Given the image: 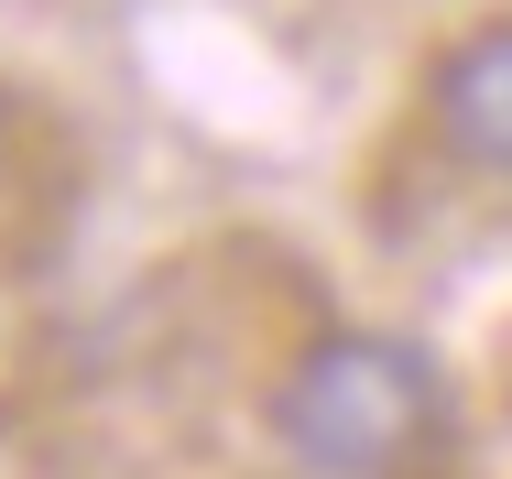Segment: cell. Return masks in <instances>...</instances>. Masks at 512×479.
Masks as SVG:
<instances>
[{"instance_id": "6da1fadb", "label": "cell", "mask_w": 512, "mask_h": 479, "mask_svg": "<svg viewBox=\"0 0 512 479\" xmlns=\"http://www.w3.org/2000/svg\"><path fill=\"white\" fill-rule=\"evenodd\" d=\"M436 371L404 338H316L273 392V436L306 458L316 479H404L436 447Z\"/></svg>"}, {"instance_id": "7a4b0ae2", "label": "cell", "mask_w": 512, "mask_h": 479, "mask_svg": "<svg viewBox=\"0 0 512 479\" xmlns=\"http://www.w3.org/2000/svg\"><path fill=\"white\" fill-rule=\"evenodd\" d=\"M425 131L447 142V164L512 175V11L436 55V77H425Z\"/></svg>"}, {"instance_id": "3957f363", "label": "cell", "mask_w": 512, "mask_h": 479, "mask_svg": "<svg viewBox=\"0 0 512 479\" xmlns=\"http://www.w3.org/2000/svg\"><path fill=\"white\" fill-rule=\"evenodd\" d=\"M66 196H77V164H66L55 109H33L22 88H0V251L55 240V229H66Z\"/></svg>"}]
</instances>
